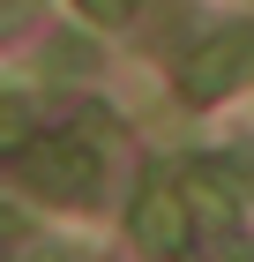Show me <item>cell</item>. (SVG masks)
Listing matches in <instances>:
<instances>
[{
  "label": "cell",
  "mask_w": 254,
  "mask_h": 262,
  "mask_svg": "<svg viewBox=\"0 0 254 262\" xmlns=\"http://www.w3.org/2000/svg\"><path fill=\"white\" fill-rule=\"evenodd\" d=\"M247 68H254V38H247V30H224L217 45H202L195 60H187V98H217V90H232Z\"/></svg>",
  "instance_id": "cell-1"
}]
</instances>
